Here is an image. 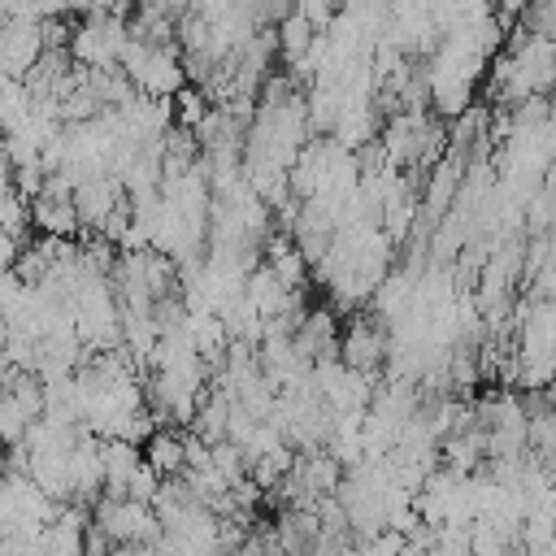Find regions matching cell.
<instances>
[{
	"mask_svg": "<svg viewBox=\"0 0 556 556\" xmlns=\"http://www.w3.org/2000/svg\"><path fill=\"white\" fill-rule=\"evenodd\" d=\"M91 508H96V534H100L104 543L139 547V543H156V534H161V526H156V517H152L148 504L100 495Z\"/></svg>",
	"mask_w": 556,
	"mask_h": 556,
	"instance_id": "1",
	"label": "cell"
},
{
	"mask_svg": "<svg viewBox=\"0 0 556 556\" xmlns=\"http://www.w3.org/2000/svg\"><path fill=\"white\" fill-rule=\"evenodd\" d=\"M43 43H39V22H22V17H9L0 26V78H26L30 65L39 61Z\"/></svg>",
	"mask_w": 556,
	"mask_h": 556,
	"instance_id": "2",
	"label": "cell"
},
{
	"mask_svg": "<svg viewBox=\"0 0 556 556\" xmlns=\"http://www.w3.org/2000/svg\"><path fill=\"white\" fill-rule=\"evenodd\" d=\"M70 204H74V217H78V226H87V230H100L104 226V217L122 204V182L113 178V174H100V178H83V182H74V195H70Z\"/></svg>",
	"mask_w": 556,
	"mask_h": 556,
	"instance_id": "3",
	"label": "cell"
},
{
	"mask_svg": "<svg viewBox=\"0 0 556 556\" xmlns=\"http://www.w3.org/2000/svg\"><path fill=\"white\" fill-rule=\"evenodd\" d=\"M387 330L374 326V321H352L348 334L339 339V361L356 374H374L382 361H387Z\"/></svg>",
	"mask_w": 556,
	"mask_h": 556,
	"instance_id": "4",
	"label": "cell"
},
{
	"mask_svg": "<svg viewBox=\"0 0 556 556\" xmlns=\"http://www.w3.org/2000/svg\"><path fill=\"white\" fill-rule=\"evenodd\" d=\"M87 513H83V504H74V508H56V517L39 530V552L43 556H83V547H87Z\"/></svg>",
	"mask_w": 556,
	"mask_h": 556,
	"instance_id": "5",
	"label": "cell"
},
{
	"mask_svg": "<svg viewBox=\"0 0 556 556\" xmlns=\"http://www.w3.org/2000/svg\"><path fill=\"white\" fill-rule=\"evenodd\" d=\"M143 452L135 443H122V439H100V473H104V495L109 500H126V482L130 473L139 469Z\"/></svg>",
	"mask_w": 556,
	"mask_h": 556,
	"instance_id": "6",
	"label": "cell"
},
{
	"mask_svg": "<svg viewBox=\"0 0 556 556\" xmlns=\"http://www.w3.org/2000/svg\"><path fill=\"white\" fill-rule=\"evenodd\" d=\"M143 460L156 478H178L182 473V434L174 430H152L143 439Z\"/></svg>",
	"mask_w": 556,
	"mask_h": 556,
	"instance_id": "7",
	"label": "cell"
},
{
	"mask_svg": "<svg viewBox=\"0 0 556 556\" xmlns=\"http://www.w3.org/2000/svg\"><path fill=\"white\" fill-rule=\"evenodd\" d=\"M226 408H230V400L222 395V391H208V395H200V404H195V413H191V434L200 439V443H222L226 439Z\"/></svg>",
	"mask_w": 556,
	"mask_h": 556,
	"instance_id": "8",
	"label": "cell"
},
{
	"mask_svg": "<svg viewBox=\"0 0 556 556\" xmlns=\"http://www.w3.org/2000/svg\"><path fill=\"white\" fill-rule=\"evenodd\" d=\"M313 35H321V30H313L300 13H287L282 22H278V30H274V48L295 65L304 52H308V43H313Z\"/></svg>",
	"mask_w": 556,
	"mask_h": 556,
	"instance_id": "9",
	"label": "cell"
},
{
	"mask_svg": "<svg viewBox=\"0 0 556 556\" xmlns=\"http://www.w3.org/2000/svg\"><path fill=\"white\" fill-rule=\"evenodd\" d=\"M26 430H30V417L0 391V447H17L26 439Z\"/></svg>",
	"mask_w": 556,
	"mask_h": 556,
	"instance_id": "10",
	"label": "cell"
},
{
	"mask_svg": "<svg viewBox=\"0 0 556 556\" xmlns=\"http://www.w3.org/2000/svg\"><path fill=\"white\" fill-rule=\"evenodd\" d=\"M156 486H161V478L148 469V460H139V469H135L130 482H126V500H135V504H152Z\"/></svg>",
	"mask_w": 556,
	"mask_h": 556,
	"instance_id": "11",
	"label": "cell"
},
{
	"mask_svg": "<svg viewBox=\"0 0 556 556\" xmlns=\"http://www.w3.org/2000/svg\"><path fill=\"white\" fill-rule=\"evenodd\" d=\"M17 252H22V239L9 235V230H0V274L17 265Z\"/></svg>",
	"mask_w": 556,
	"mask_h": 556,
	"instance_id": "12",
	"label": "cell"
},
{
	"mask_svg": "<svg viewBox=\"0 0 556 556\" xmlns=\"http://www.w3.org/2000/svg\"><path fill=\"white\" fill-rule=\"evenodd\" d=\"M0 473H4V452H0Z\"/></svg>",
	"mask_w": 556,
	"mask_h": 556,
	"instance_id": "13",
	"label": "cell"
}]
</instances>
